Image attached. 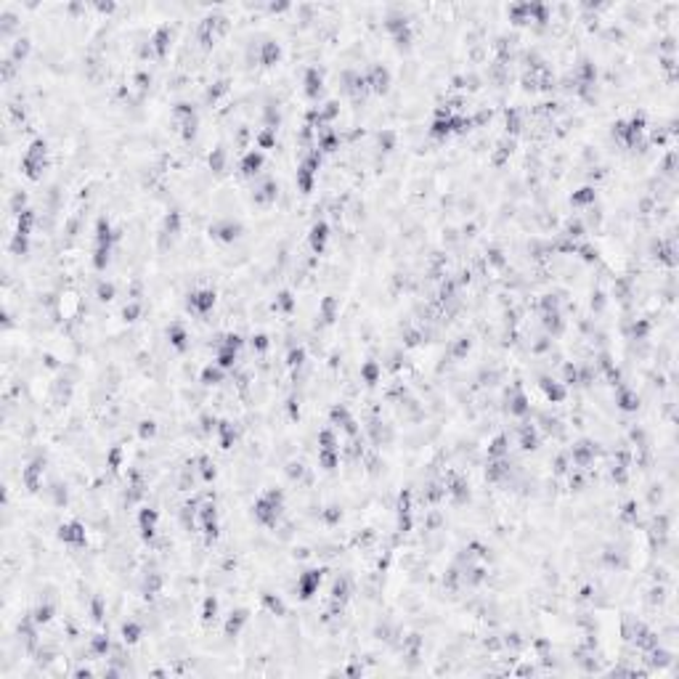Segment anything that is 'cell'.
Instances as JSON below:
<instances>
[{"label": "cell", "instance_id": "cell-1", "mask_svg": "<svg viewBox=\"0 0 679 679\" xmlns=\"http://www.w3.org/2000/svg\"><path fill=\"white\" fill-rule=\"evenodd\" d=\"M45 154H48V144H45L43 138H38V141L27 149L24 159H21V170H24L27 178H32V181L40 178V170L45 167Z\"/></svg>", "mask_w": 679, "mask_h": 679}, {"label": "cell", "instance_id": "cell-2", "mask_svg": "<svg viewBox=\"0 0 679 679\" xmlns=\"http://www.w3.org/2000/svg\"><path fill=\"white\" fill-rule=\"evenodd\" d=\"M319 162H321V154H319V151H313V154L300 165V170H297V186H300L302 194H311V189H313V175H316V170H319Z\"/></svg>", "mask_w": 679, "mask_h": 679}, {"label": "cell", "instance_id": "cell-3", "mask_svg": "<svg viewBox=\"0 0 679 679\" xmlns=\"http://www.w3.org/2000/svg\"><path fill=\"white\" fill-rule=\"evenodd\" d=\"M58 538L64 544H75V547H83L85 544V528L80 523H66L58 528Z\"/></svg>", "mask_w": 679, "mask_h": 679}, {"label": "cell", "instance_id": "cell-4", "mask_svg": "<svg viewBox=\"0 0 679 679\" xmlns=\"http://www.w3.org/2000/svg\"><path fill=\"white\" fill-rule=\"evenodd\" d=\"M319 584H321V570H308V573H302L300 581H297V589H300V597H302V600H311V597L316 594V589H319Z\"/></svg>", "mask_w": 679, "mask_h": 679}, {"label": "cell", "instance_id": "cell-5", "mask_svg": "<svg viewBox=\"0 0 679 679\" xmlns=\"http://www.w3.org/2000/svg\"><path fill=\"white\" fill-rule=\"evenodd\" d=\"M366 83H369V88L374 90V93H388V88H390V72L385 66H371V72H369V77H366Z\"/></svg>", "mask_w": 679, "mask_h": 679}, {"label": "cell", "instance_id": "cell-6", "mask_svg": "<svg viewBox=\"0 0 679 679\" xmlns=\"http://www.w3.org/2000/svg\"><path fill=\"white\" fill-rule=\"evenodd\" d=\"M213 305H215V292L213 289H202V292H194V295H189V308L194 313H207Z\"/></svg>", "mask_w": 679, "mask_h": 679}, {"label": "cell", "instance_id": "cell-7", "mask_svg": "<svg viewBox=\"0 0 679 679\" xmlns=\"http://www.w3.org/2000/svg\"><path fill=\"white\" fill-rule=\"evenodd\" d=\"M239 231H242L239 223H233V220H220V223H215L213 228H210V236H215L220 242H233L239 236Z\"/></svg>", "mask_w": 679, "mask_h": 679}, {"label": "cell", "instance_id": "cell-8", "mask_svg": "<svg viewBox=\"0 0 679 679\" xmlns=\"http://www.w3.org/2000/svg\"><path fill=\"white\" fill-rule=\"evenodd\" d=\"M326 239H329V226L324 223V220H319V223H313V228H311V247H313V252H324V247H326Z\"/></svg>", "mask_w": 679, "mask_h": 679}, {"label": "cell", "instance_id": "cell-9", "mask_svg": "<svg viewBox=\"0 0 679 679\" xmlns=\"http://www.w3.org/2000/svg\"><path fill=\"white\" fill-rule=\"evenodd\" d=\"M154 525H157V510H141L138 515V528H141V536L144 538H151L154 536Z\"/></svg>", "mask_w": 679, "mask_h": 679}, {"label": "cell", "instance_id": "cell-10", "mask_svg": "<svg viewBox=\"0 0 679 679\" xmlns=\"http://www.w3.org/2000/svg\"><path fill=\"white\" fill-rule=\"evenodd\" d=\"M244 624H247V610H244V607H239V610H233L231 618L226 621V637H236Z\"/></svg>", "mask_w": 679, "mask_h": 679}, {"label": "cell", "instance_id": "cell-11", "mask_svg": "<svg viewBox=\"0 0 679 679\" xmlns=\"http://www.w3.org/2000/svg\"><path fill=\"white\" fill-rule=\"evenodd\" d=\"M319 93H321V72L319 69H308L305 72V96L319 98Z\"/></svg>", "mask_w": 679, "mask_h": 679}, {"label": "cell", "instance_id": "cell-12", "mask_svg": "<svg viewBox=\"0 0 679 679\" xmlns=\"http://www.w3.org/2000/svg\"><path fill=\"white\" fill-rule=\"evenodd\" d=\"M260 167H263V154L260 151H247L244 159H242V173L244 175H255Z\"/></svg>", "mask_w": 679, "mask_h": 679}, {"label": "cell", "instance_id": "cell-13", "mask_svg": "<svg viewBox=\"0 0 679 679\" xmlns=\"http://www.w3.org/2000/svg\"><path fill=\"white\" fill-rule=\"evenodd\" d=\"M43 459H35L27 470H24V486L29 488V491H38V486H40V481H38V475L43 472Z\"/></svg>", "mask_w": 679, "mask_h": 679}, {"label": "cell", "instance_id": "cell-14", "mask_svg": "<svg viewBox=\"0 0 679 679\" xmlns=\"http://www.w3.org/2000/svg\"><path fill=\"white\" fill-rule=\"evenodd\" d=\"M167 337H170V343L175 345V350H186V348H189V343H186L189 334H186V329H183L181 324H173L170 329H167Z\"/></svg>", "mask_w": 679, "mask_h": 679}, {"label": "cell", "instance_id": "cell-15", "mask_svg": "<svg viewBox=\"0 0 679 679\" xmlns=\"http://www.w3.org/2000/svg\"><path fill=\"white\" fill-rule=\"evenodd\" d=\"M332 419L343 425V427L350 432V435H356V422L350 419V414H348V409H345V406H334V409H332Z\"/></svg>", "mask_w": 679, "mask_h": 679}, {"label": "cell", "instance_id": "cell-16", "mask_svg": "<svg viewBox=\"0 0 679 679\" xmlns=\"http://www.w3.org/2000/svg\"><path fill=\"white\" fill-rule=\"evenodd\" d=\"M510 412L515 417H523V414H528V398L523 395L520 388H515V398H510Z\"/></svg>", "mask_w": 679, "mask_h": 679}, {"label": "cell", "instance_id": "cell-17", "mask_svg": "<svg viewBox=\"0 0 679 679\" xmlns=\"http://www.w3.org/2000/svg\"><path fill=\"white\" fill-rule=\"evenodd\" d=\"M520 446H523L525 451H533V449L538 446V435H536L533 425H525V427L520 430Z\"/></svg>", "mask_w": 679, "mask_h": 679}, {"label": "cell", "instance_id": "cell-18", "mask_svg": "<svg viewBox=\"0 0 679 679\" xmlns=\"http://www.w3.org/2000/svg\"><path fill=\"white\" fill-rule=\"evenodd\" d=\"M541 388H544L549 401H563V398H565V388H563V385H557V382H552V380H541Z\"/></svg>", "mask_w": 679, "mask_h": 679}, {"label": "cell", "instance_id": "cell-19", "mask_svg": "<svg viewBox=\"0 0 679 679\" xmlns=\"http://www.w3.org/2000/svg\"><path fill=\"white\" fill-rule=\"evenodd\" d=\"M141 634H144V629L138 626L135 621H127L125 626H122V639L127 642V645H135L138 639H141Z\"/></svg>", "mask_w": 679, "mask_h": 679}, {"label": "cell", "instance_id": "cell-20", "mask_svg": "<svg viewBox=\"0 0 679 679\" xmlns=\"http://www.w3.org/2000/svg\"><path fill=\"white\" fill-rule=\"evenodd\" d=\"M361 377H364L366 385H377V380H380V364L377 361H366V364L361 366Z\"/></svg>", "mask_w": 679, "mask_h": 679}, {"label": "cell", "instance_id": "cell-21", "mask_svg": "<svg viewBox=\"0 0 679 679\" xmlns=\"http://www.w3.org/2000/svg\"><path fill=\"white\" fill-rule=\"evenodd\" d=\"M233 361H236V350H233V348L223 345V348L218 350V361H215V364H218L220 369H231V366H233Z\"/></svg>", "mask_w": 679, "mask_h": 679}, {"label": "cell", "instance_id": "cell-22", "mask_svg": "<svg viewBox=\"0 0 679 679\" xmlns=\"http://www.w3.org/2000/svg\"><path fill=\"white\" fill-rule=\"evenodd\" d=\"M279 56H282V48H279L276 43H265V45H263V64H265V66L276 64V61H279Z\"/></svg>", "mask_w": 679, "mask_h": 679}, {"label": "cell", "instance_id": "cell-23", "mask_svg": "<svg viewBox=\"0 0 679 679\" xmlns=\"http://www.w3.org/2000/svg\"><path fill=\"white\" fill-rule=\"evenodd\" d=\"M32 226H35V213H32V210H24V213L19 215V226H16V233H24V236H29Z\"/></svg>", "mask_w": 679, "mask_h": 679}, {"label": "cell", "instance_id": "cell-24", "mask_svg": "<svg viewBox=\"0 0 679 679\" xmlns=\"http://www.w3.org/2000/svg\"><path fill=\"white\" fill-rule=\"evenodd\" d=\"M223 371H226V369H220L218 364H215V366H207V369L202 371V382H205V385H218L220 377H223Z\"/></svg>", "mask_w": 679, "mask_h": 679}, {"label": "cell", "instance_id": "cell-25", "mask_svg": "<svg viewBox=\"0 0 679 679\" xmlns=\"http://www.w3.org/2000/svg\"><path fill=\"white\" fill-rule=\"evenodd\" d=\"M167 40H170V29L162 27L157 35H154V48H157V56H165L167 51Z\"/></svg>", "mask_w": 679, "mask_h": 679}, {"label": "cell", "instance_id": "cell-26", "mask_svg": "<svg viewBox=\"0 0 679 679\" xmlns=\"http://www.w3.org/2000/svg\"><path fill=\"white\" fill-rule=\"evenodd\" d=\"M507 454V438L504 435H499L494 443H491V449H488V456L491 459H501V456Z\"/></svg>", "mask_w": 679, "mask_h": 679}, {"label": "cell", "instance_id": "cell-27", "mask_svg": "<svg viewBox=\"0 0 679 679\" xmlns=\"http://www.w3.org/2000/svg\"><path fill=\"white\" fill-rule=\"evenodd\" d=\"M215 613H218V600H215V597H207V600H205V607H202V621H205V624L215 621Z\"/></svg>", "mask_w": 679, "mask_h": 679}, {"label": "cell", "instance_id": "cell-28", "mask_svg": "<svg viewBox=\"0 0 679 679\" xmlns=\"http://www.w3.org/2000/svg\"><path fill=\"white\" fill-rule=\"evenodd\" d=\"M53 616V605H40L38 610L32 613V624H48Z\"/></svg>", "mask_w": 679, "mask_h": 679}, {"label": "cell", "instance_id": "cell-29", "mask_svg": "<svg viewBox=\"0 0 679 679\" xmlns=\"http://www.w3.org/2000/svg\"><path fill=\"white\" fill-rule=\"evenodd\" d=\"M319 462H321L324 470H334V467H337V451L321 449V451H319Z\"/></svg>", "mask_w": 679, "mask_h": 679}, {"label": "cell", "instance_id": "cell-30", "mask_svg": "<svg viewBox=\"0 0 679 679\" xmlns=\"http://www.w3.org/2000/svg\"><path fill=\"white\" fill-rule=\"evenodd\" d=\"M334 311H337V300L334 297H326L321 302V316H324V321L326 324H332L334 321Z\"/></svg>", "mask_w": 679, "mask_h": 679}, {"label": "cell", "instance_id": "cell-31", "mask_svg": "<svg viewBox=\"0 0 679 679\" xmlns=\"http://www.w3.org/2000/svg\"><path fill=\"white\" fill-rule=\"evenodd\" d=\"M220 443H223V449H231V443H233V438H236V432H233V427L228 425V422H220Z\"/></svg>", "mask_w": 679, "mask_h": 679}, {"label": "cell", "instance_id": "cell-32", "mask_svg": "<svg viewBox=\"0 0 679 679\" xmlns=\"http://www.w3.org/2000/svg\"><path fill=\"white\" fill-rule=\"evenodd\" d=\"M449 494H451L456 501H464L467 496H470V491H467V483H464V481H454L451 488H449Z\"/></svg>", "mask_w": 679, "mask_h": 679}, {"label": "cell", "instance_id": "cell-33", "mask_svg": "<svg viewBox=\"0 0 679 679\" xmlns=\"http://www.w3.org/2000/svg\"><path fill=\"white\" fill-rule=\"evenodd\" d=\"M637 403H639V401H637V398L631 395V393H626V390H621V393H618V406H621L624 412H634V409H637Z\"/></svg>", "mask_w": 679, "mask_h": 679}, {"label": "cell", "instance_id": "cell-34", "mask_svg": "<svg viewBox=\"0 0 679 679\" xmlns=\"http://www.w3.org/2000/svg\"><path fill=\"white\" fill-rule=\"evenodd\" d=\"M109 250H112L109 244H98V247H96V260H93V263H96L98 271H101V268H107V263H109Z\"/></svg>", "mask_w": 679, "mask_h": 679}, {"label": "cell", "instance_id": "cell-35", "mask_svg": "<svg viewBox=\"0 0 679 679\" xmlns=\"http://www.w3.org/2000/svg\"><path fill=\"white\" fill-rule=\"evenodd\" d=\"M29 53V40H16V45H14V53H11V61H21V58H24Z\"/></svg>", "mask_w": 679, "mask_h": 679}, {"label": "cell", "instance_id": "cell-36", "mask_svg": "<svg viewBox=\"0 0 679 679\" xmlns=\"http://www.w3.org/2000/svg\"><path fill=\"white\" fill-rule=\"evenodd\" d=\"M570 202L573 205H589V202H594V189H581V191H576L570 196Z\"/></svg>", "mask_w": 679, "mask_h": 679}, {"label": "cell", "instance_id": "cell-37", "mask_svg": "<svg viewBox=\"0 0 679 679\" xmlns=\"http://www.w3.org/2000/svg\"><path fill=\"white\" fill-rule=\"evenodd\" d=\"M263 602H265L268 607H271V610H274V613H279V616H284V602H282V600H279V597H274V594H268V592H265V594H263Z\"/></svg>", "mask_w": 679, "mask_h": 679}, {"label": "cell", "instance_id": "cell-38", "mask_svg": "<svg viewBox=\"0 0 679 679\" xmlns=\"http://www.w3.org/2000/svg\"><path fill=\"white\" fill-rule=\"evenodd\" d=\"M319 443H321V449L337 451V440H334V432H332V430H324L321 435H319Z\"/></svg>", "mask_w": 679, "mask_h": 679}, {"label": "cell", "instance_id": "cell-39", "mask_svg": "<svg viewBox=\"0 0 679 679\" xmlns=\"http://www.w3.org/2000/svg\"><path fill=\"white\" fill-rule=\"evenodd\" d=\"M276 308H279V311H287V313L295 308V300H292L289 292H282V295L276 297Z\"/></svg>", "mask_w": 679, "mask_h": 679}, {"label": "cell", "instance_id": "cell-40", "mask_svg": "<svg viewBox=\"0 0 679 679\" xmlns=\"http://www.w3.org/2000/svg\"><path fill=\"white\" fill-rule=\"evenodd\" d=\"M223 159H226L223 149H215L213 154H210V167H213L215 173H220V170H223Z\"/></svg>", "mask_w": 679, "mask_h": 679}, {"label": "cell", "instance_id": "cell-41", "mask_svg": "<svg viewBox=\"0 0 679 679\" xmlns=\"http://www.w3.org/2000/svg\"><path fill=\"white\" fill-rule=\"evenodd\" d=\"M165 228H167L170 233H178V228H181V215H178V213H170L167 220H165Z\"/></svg>", "mask_w": 679, "mask_h": 679}, {"label": "cell", "instance_id": "cell-42", "mask_svg": "<svg viewBox=\"0 0 679 679\" xmlns=\"http://www.w3.org/2000/svg\"><path fill=\"white\" fill-rule=\"evenodd\" d=\"M226 90H228V83H226V80H223V83H218L215 88H210V93H207V98H210V101H218V98H220V96H223V93H226Z\"/></svg>", "mask_w": 679, "mask_h": 679}, {"label": "cell", "instance_id": "cell-43", "mask_svg": "<svg viewBox=\"0 0 679 679\" xmlns=\"http://www.w3.org/2000/svg\"><path fill=\"white\" fill-rule=\"evenodd\" d=\"M332 594H334V600H339V602H343L345 597H348V579L337 581V584H334V592H332Z\"/></svg>", "mask_w": 679, "mask_h": 679}, {"label": "cell", "instance_id": "cell-44", "mask_svg": "<svg viewBox=\"0 0 679 679\" xmlns=\"http://www.w3.org/2000/svg\"><path fill=\"white\" fill-rule=\"evenodd\" d=\"M274 130H276V127H265V130L260 133V138H257V141H260V146H263V149H268V146L274 144Z\"/></svg>", "mask_w": 679, "mask_h": 679}, {"label": "cell", "instance_id": "cell-45", "mask_svg": "<svg viewBox=\"0 0 679 679\" xmlns=\"http://www.w3.org/2000/svg\"><path fill=\"white\" fill-rule=\"evenodd\" d=\"M507 130H512V133L520 130V117H518V112H507Z\"/></svg>", "mask_w": 679, "mask_h": 679}, {"label": "cell", "instance_id": "cell-46", "mask_svg": "<svg viewBox=\"0 0 679 679\" xmlns=\"http://www.w3.org/2000/svg\"><path fill=\"white\" fill-rule=\"evenodd\" d=\"M107 650H109V639L107 637H96V639H93V653L101 655V653H107Z\"/></svg>", "mask_w": 679, "mask_h": 679}, {"label": "cell", "instance_id": "cell-47", "mask_svg": "<svg viewBox=\"0 0 679 679\" xmlns=\"http://www.w3.org/2000/svg\"><path fill=\"white\" fill-rule=\"evenodd\" d=\"M114 297V287L112 284H98V300H112Z\"/></svg>", "mask_w": 679, "mask_h": 679}, {"label": "cell", "instance_id": "cell-48", "mask_svg": "<svg viewBox=\"0 0 679 679\" xmlns=\"http://www.w3.org/2000/svg\"><path fill=\"white\" fill-rule=\"evenodd\" d=\"M302 358H305V350H302V348L292 350V353H289V366H300V364H302Z\"/></svg>", "mask_w": 679, "mask_h": 679}, {"label": "cell", "instance_id": "cell-49", "mask_svg": "<svg viewBox=\"0 0 679 679\" xmlns=\"http://www.w3.org/2000/svg\"><path fill=\"white\" fill-rule=\"evenodd\" d=\"M202 478L205 481H213L215 478V467L210 464V459H202Z\"/></svg>", "mask_w": 679, "mask_h": 679}, {"label": "cell", "instance_id": "cell-50", "mask_svg": "<svg viewBox=\"0 0 679 679\" xmlns=\"http://www.w3.org/2000/svg\"><path fill=\"white\" fill-rule=\"evenodd\" d=\"M157 432V425L154 422H141V438H151Z\"/></svg>", "mask_w": 679, "mask_h": 679}, {"label": "cell", "instance_id": "cell-51", "mask_svg": "<svg viewBox=\"0 0 679 679\" xmlns=\"http://www.w3.org/2000/svg\"><path fill=\"white\" fill-rule=\"evenodd\" d=\"M138 311H141V305H135V302H133V305H127V308L122 311V316H125V319H127V321H135V316H138Z\"/></svg>", "mask_w": 679, "mask_h": 679}, {"label": "cell", "instance_id": "cell-52", "mask_svg": "<svg viewBox=\"0 0 679 679\" xmlns=\"http://www.w3.org/2000/svg\"><path fill=\"white\" fill-rule=\"evenodd\" d=\"M252 348H257V350H265V348H268V337H265V334H257V337H252Z\"/></svg>", "mask_w": 679, "mask_h": 679}, {"label": "cell", "instance_id": "cell-53", "mask_svg": "<svg viewBox=\"0 0 679 679\" xmlns=\"http://www.w3.org/2000/svg\"><path fill=\"white\" fill-rule=\"evenodd\" d=\"M334 146H337V135H326L324 141H321V149L324 151H334Z\"/></svg>", "mask_w": 679, "mask_h": 679}, {"label": "cell", "instance_id": "cell-54", "mask_svg": "<svg viewBox=\"0 0 679 679\" xmlns=\"http://www.w3.org/2000/svg\"><path fill=\"white\" fill-rule=\"evenodd\" d=\"M120 456H122V449H114V451L109 454V464H112V470H117V467H120Z\"/></svg>", "mask_w": 679, "mask_h": 679}, {"label": "cell", "instance_id": "cell-55", "mask_svg": "<svg viewBox=\"0 0 679 679\" xmlns=\"http://www.w3.org/2000/svg\"><path fill=\"white\" fill-rule=\"evenodd\" d=\"M324 518L329 520V523H337L339 518H343V512H339L337 507H329V512H324Z\"/></svg>", "mask_w": 679, "mask_h": 679}, {"label": "cell", "instance_id": "cell-56", "mask_svg": "<svg viewBox=\"0 0 679 679\" xmlns=\"http://www.w3.org/2000/svg\"><path fill=\"white\" fill-rule=\"evenodd\" d=\"M90 610H93V621H101V618H104V610H101V600H93V607H90Z\"/></svg>", "mask_w": 679, "mask_h": 679}, {"label": "cell", "instance_id": "cell-57", "mask_svg": "<svg viewBox=\"0 0 679 679\" xmlns=\"http://www.w3.org/2000/svg\"><path fill=\"white\" fill-rule=\"evenodd\" d=\"M302 475V464H289V478H300Z\"/></svg>", "mask_w": 679, "mask_h": 679}]
</instances>
